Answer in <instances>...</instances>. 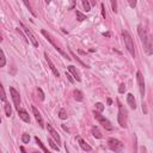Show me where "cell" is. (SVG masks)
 <instances>
[{"label": "cell", "instance_id": "6da1fadb", "mask_svg": "<svg viewBox=\"0 0 153 153\" xmlns=\"http://www.w3.org/2000/svg\"><path fill=\"white\" fill-rule=\"evenodd\" d=\"M137 32H139V36L141 37L142 43H143V48H145L146 54L147 55H151L152 54V41H151L149 35L147 33V31L141 25L137 26Z\"/></svg>", "mask_w": 153, "mask_h": 153}, {"label": "cell", "instance_id": "7a4b0ae2", "mask_svg": "<svg viewBox=\"0 0 153 153\" xmlns=\"http://www.w3.org/2000/svg\"><path fill=\"white\" fill-rule=\"evenodd\" d=\"M122 37H123V41H124V45L127 48V50L129 51V54L135 57V47H134V41L131 38V36L129 35L128 31H123L122 32Z\"/></svg>", "mask_w": 153, "mask_h": 153}, {"label": "cell", "instance_id": "3957f363", "mask_svg": "<svg viewBox=\"0 0 153 153\" xmlns=\"http://www.w3.org/2000/svg\"><path fill=\"white\" fill-rule=\"evenodd\" d=\"M93 115H94V118L99 122V124H102L106 130H111V129H112V124H111V122H110L108 118H105L99 111H93Z\"/></svg>", "mask_w": 153, "mask_h": 153}, {"label": "cell", "instance_id": "277c9868", "mask_svg": "<svg viewBox=\"0 0 153 153\" xmlns=\"http://www.w3.org/2000/svg\"><path fill=\"white\" fill-rule=\"evenodd\" d=\"M41 32H42V35H43V36H44V37L50 42V44H51V45H53V47H54V48H55V49H56V50H57V51H59L63 57H66L67 60H69V59H71V57H69V56H68V55H67V54H66V53H65V51H63V50H62V49H61V48L55 43V41H54V39H53V37L50 36V33H48L45 30H42Z\"/></svg>", "mask_w": 153, "mask_h": 153}, {"label": "cell", "instance_id": "5b68a950", "mask_svg": "<svg viewBox=\"0 0 153 153\" xmlns=\"http://www.w3.org/2000/svg\"><path fill=\"white\" fill-rule=\"evenodd\" d=\"M118 123L121 127L126 128L127 127V110L123 108V105L121 103H118Z\"/></svg>", "mask_w": 153, "mask_h": 153}, {"label": "cell", "instance_id": "8992f818", "mask_svg": "<svg viewBox=\"0 0 153 153\" xmlns=\"http://www.w3.org/2000/svg\"><path fill=\"white\" fill-rule=\"evenodd\" d=\"M108 145H109V147H110L112 151H115V152H121V151L123 149V143H122L120 140L114 139V137H110V139L108 140Z\"/></svg>", "mask_w": 153, "mask_h": 153}, {"label": "cell", "instance_id": "52a82bcc", "mask_svg": "<svg viewBox=\"0 0 153 153\" xmlns=\"http://www.w3.org/2000/svg\"><path fill=\"white\" fill-rule=\"evenodd\" d=\"M19 25H20L22 30L25 32V36L27 37V41H30V42H31V43H32L35 47H38V42H37L36 37L32 35V32H31V31H30V30H29V29H27V27H26V26H25L23 23H19Z\"/></svg>", "mask_w": 153, "mask_h": 153}, {"label": "cell", "instance_id": "ba28073f", "mask_svg": "<svg viewBox=\"0 0 153 153\" xmlns=\"http://www.w3.org/2000/svg\"><path fill=\"white\" fill-rule=\"evenodd\" d=\"M10 92H11V97H12V100L14 103V106L18 109L19 105H20V96H19V92L14 88V87H10Z\"/></svg>", "mask_w": 153, "mask_h": 153}, {"label": "cell", "instance_id": "9c48e42d", "mask_svg": "<svg viewBox=\"0 0 153 153\" xmlns=\"http://www.w3.org/2000/svg\"><path fill=\"white\" fill-rule=\"evenodd\" d=\"M136 80H137V85H139V88H140L141 97L143 98V96H145V80H143V75H142L141 72L136 73Z\"/></svg>", "mask_w": 153, "mask_h": 153}, {"label": "cell", "instance_id": "30bf717a", "mask_svg": "<svg viewBox=\"0 0 153 153\" xmlns=\"http://www.w3.org/2000/svg\"><path fill=\"white\" fill-rule=\"evenodd\" d=\"M47 129H48L49 134L51 135V137L57 142V145H60V143H61V137H60V135L57 134V131L51 127V124H49V123H48V124H47Z\"/></svg>", "mask_w": 153, "mask_h": 153}, {"label": "cell", "instance_id": "8fae6325", "mask_svg": "<svg viewBox=\"0 0 153 153\" xmlns=\"http://www.w3.org/2000/svg\"><path fill=\"white\" fill-rule=\"evenodd\" d=\"M44 57H45V61H47V63H48L49 68H50V69H51V72L54 73V75H55V76H60V73H59V71L56 69V67L54 66V63L51 62V60L48 57V54H47V53H44Z\"/></svg>", "mask_w": 153, "mask_h": 153}, {"label": "cell", "instance_id": "7c38bea8", "mask_svg": "<svg viewBox=\"0 0 153 153\" xmlns=\"http://www.w3.org/2000/svg\"><path fill=\"white\" fill-rule=\"evenodd\" d=\"M17 111H18V115H19V117L24 121V122H26V123H30V116H29V114L24 110V109H17Z\"/></svg>", "mask_w": 153, "mask_h": 153}, {"label": "cell", "instance_id": "4fadbf2b", "mask_svg": "<svg viewBox=\"0 0 153 153\" xmlns=\"http://www.w3.org/2000/svg\"><path fill=\"white\" fill-rule=\"evenodd\" d=\"M31 109H32V112H33V115H35V118H36V121L38 122L39 127H41V128H43V127H44V124H43V118H42V116H41L39 111H38V110H37L35 106H32Z\"/></svg>", "mask_w": 153, "mask_h": 153}, {"label": "cell", "instance_id": "5bb4252c", "mask_svg": "<svg viewBox=\"0 0 153 153\" xmlns=\"http://www.w3.org/2000/svg\"><path fill=\"white\" fill-rule=\"evenodd\" d=\"M68 71H69V73L72 74V76H74V79H75L76 81H80V80H81L80 73H79V71H78L74 66H68Z\"/></svg>", "mask_w": 153, "mask_h": 153}, {"label": "cell", "instance_id": "9a60e30c", "mask_svg": "<svg viewBox=\"0 0 153 153\" xmlns=\"http://www.w3.org/2000/svg\"><path fill=\"white\" fill-rule=\"evenodd\" d=\"M76 140H78V142H79V145H80V147L84 149V151H87V152H90V151H92V147L90 146V145H87L80 136H76Z\"/></svg>", "mask_w": 153, "mask_h": 153}, {"label": "cell", "instance_id": "2e32d148", "mask_svg": "<svg viewBox=\"0 0 153 153\" xmlns=\"http://www.w3.org/2000/svg\"><path fill=\"white\" fill-rule=\"evenodd\" d=\"M127 103L131 109H136V102H135V98H134V96L131 93L127 94Z\"/></svg>", "mask_w": 153, "mask_h": 153}, {"label": "cell", "instance_id": "e0dca14e", "mask_svg": "<svg viewBox=\"0 0 153 153\" xmlns=\"http://www.w3.org/2000/svg\"><path fill=\"white\" fill-rule=\"evenodd\" d=\"M73 94H74V98L78 100V102H82L84 100V96H82V92L80 90H74L73 91Z\"/></svg>", "mask_w": 153, "mask_h": 153}, {"label": "cell", "instance_id": "ac0fdd59", "mask_svg": "<svg viewBox=\"0 0 153 153\" xmlns=\"http://www.w3.org/2000/svg\"><path fill=\"white\" fill-rule=\"evenodd\" d=\"M91 131H92V135L96 137V139H102L103 137V135H102V133H100V130L97 128V127H92V129H91Z\"/></svg>", "mask_w": 153, "mask_h": 153}, {"label": "cell", "instance_id": "d6986e66", "mask_svg": "<svg viewBox=\"0 0 153 153\" xmlns=\"http://www.w3.org/2000/svg\"><path fill=\"white\" fill-rule=\"evenodd\" d=\"M5 112H6V116L10 117L12 115V108L10 105V103H5Z\"/></svg>", "mask_w": 153, "mask_h": 153}, {"label": "cell", "instance_id": "ffe728a7", "mask_svg": "<svg viewBox=\"0 0 153 153\" xmlns=\"http://www.w3.org/2000/svg\"><path fill=\"white\" fill-rule=\"evenodd\" d=\"M22 1H23V2H24V5H25V6H26V7L29 8V11H30V13H31V14H32L33 17H36V13H35V11L32 10V7H31V5H30V2H29V0H22Z\"/></svg>", "mask_w": 153, "mask_h": 153}, {"label": "cell", "instance_id": "44dd1931", "mask_svg": "<svg viewBox=\"0 0 153 153\" xmlns=\"http://www.w3.org/2000/svg\"><path fill=\"white\" fill-rule=\"evenodd\" d=\"M5 65H6V57H5L4 51L0 49V67H4Z\"/></svg>", "mask_w": 153, "mask_h": 153}, {"label": "cell", "instance_id": "7402d4cb", "mask_svg": "<svg viewBox=\"0 0 153 153\" xmlns=\"http://www.w3.org/2000/svg\"><path fill=\"white\" fill-rule=\"evenodd\" d=\"M75 14H76V19H78L79 22H82V20L87 19V18H86V16H85L84 13H81L80 11H76V12H75Z\"/></svg>", "mask_w": 153, "mask_h": 153}, {"label": "cell", "instance_id": "603a6c76", "mask_svg": "<svg viewBox=\"0 0 153 153\" xmlns=\"http://www.w3.org/2000/svg\"><path fill=\"white\" fill-rule=\"evenodd\" d=\"M48 142H49V146H50L54 151H57V152H59V145H56L53 139H48Z\"/></svg>", "mask_w": 153, "mask_h": 153}, {"label": "cell", "instance_id": "cb8c5ba5", "mask_svg": "<svg viewBox=\"0 0 153 153\" xmlns=\"http://www.w3.org/2000/svg\"><path fill=\"white\" fill-rule=\"evenodd\" d=\"M0 99L4 102L6 100V93H5V90H4V86L1 82H0Z\"/></svg>", "mask_w": 153, "mask_h": 153}, {"label": "cell", "instance_id": "d4e9b609", "mask_svg": "<svg viewBox=\"0 0 153 153\" xmlns=\"http://www.w3.org/2000/svg\"><path fill=\"white\" fill-rule=\"evenodd\" d=\"M82 1V6H84V10H86V12L91 11V5L88 2V0H81Z\"/></svg>", "mask_w": 153, "mask_h": 153}, {"label": "cell", "instance_id": "484cf974", "mask_svg": "<svg viewBox=\"0 0 153 153\" xmlns=\"http://www.w3.org/2000/svg\"><path fill=\"white\" fill-rule=\"evenodd\" d=\"M59 117H60L61 120H66V118H67V112H66L65 109H60V111H59Z\"/></svg>", "mask_w": 153, "mask_h": 153}, {"label": "cell", "instance_id": "4316f807", "mask_svg": "<svg viewBox=\"0 0 153 153\" xmlns=\"http://www.w3.org/2000/svg\"><path fill=\"white\" fill-rule=\"evenodd\" d=\"M35 140H36V142H37V145H38V146H39V147L42 148V151H43V152H48V149H47V148H45V147L43 146V143H42V141H41V140H39V139L37 137V136L35 137Z\"/></svg>", "mask_w": 153, "mask_h": 153}, {"label": "cell", "instance_id": "83f0119b", "mask_svg": "<svg viewBox=\"0 0 153 153\" xmlns=\"http://www.w3.org/2000/svg\"><path fill=\"white\" fill-rule=\"evenodd\" d=\"M22 141H23L24 143H27V142L30 141V135H29V134H23V135H22Z\"/></svg>", "mask_w": 153, "mask_h": 153}, {"label": "cell", "instance_id": "f1b7e54d", "mask_svg": "<svg viewBox=\"0 0 153 153\" xmlns=\"http://www.w3.org/2000/svg\"><path fill=\"white\" fill-rule=\"evenodd\" d=\"M110 4H111V8L114 12H117V1L116 0H110Z\"/></svg>", "mask_w": 153, "mask_h": 153}, {"label": "cell", "instance_id": "f546056e", "mask_svg": "<svg viewBox=\"0 0 153 153\" xmlns=\"http://www.w3.org/2000/svg\"><path fill=\"white\" fill-rule=\"evenodd\" d=\"M124 91H126V85H124V84H121L120 87H118V92H120V93H123Z\"/></svg>", "mask_w": 153, "mask_h": 153}, {"label": "cell", "instance_id": "4dcf8cb0", "mask_svg": "<svg viewBox=\"0 0 153 153\" xmlns=\"http://www.w3.org/2000/svg\"><path fill=\"white\" fill-rule=\"evenodd\" d=\"M96 108L98 109V111H103V110H104V106H103L102 103H97V104H96Z\"/></svg>", "mask_w": 153, "mask_h": 153}, {"label": "cell", "instance_id": "1f68e13d", "mask_svg": "<svg viewBox=\"0 0 153 153\" xmlns=\"http://www.w3.org/2000/svg\"><path fill=\"white\" fill-rule=\"evenodd\" d=\"M37 92L39 93V98H41V100H43V99H44V93H43V91H42L41 88H37Z\"/></svg>", "mask_w": 153, "mask_h": 153}, {"label": "cell", "instance_id": "d6a6232c", "mask_svg": "<svg viewBox=\"0 0 153 153\" xmlns=\"http://www.w3.org/2000/svg\"><path fill=\"white\" fill-rule=\"evenodd\" d=\"M128 2H129V6L133 8L136 6V0H128Z\"/></svg>", "mask_w": 153, "mask_h": 153}, {"label": "cell", "instance_id": "836d02e7", "mask_svg": "<svg viewBox=\"0 0 153 153\" xmlns=\"http://www.w3.org/2000/svg\"><path fill=\"white\" fill-rule=\"evenodd\" d=\"M66 76L68 78V80H69V82H74V79L72 78V74H71V73H66Z\"/></svg>", "mask_w": 153, "mask_h": 153}, {"label": "cell", "instance_id": "e575fe53", "mask_svg": "<svg viewBox=\"0 0 153 153\" xmlns=\"http://www.w3.org/2000/svg\"><path fill=\"white\" fill-rule=\"evenodd\" d=\"M102 14H103V17L105 18V10H104V5L102 4Z\"/></svg>", "mask_w": 153, "mask_h": 153}, {"label": "cell", "instance_id": "d590c367", "mask_svg": "<svg viewBox=\"0 0 153 153\" xmlns=\"http://www.w3.org/2000/svg\"><path fill=\"white\" fill-rule=\"evenodd\" d=\"M75 1H76V0H72V5H71V7H69V8H73V7L75 6Z\"/></svg>", "mask_w": 153, "mask_h": 153}, {"label": "cell", "instance_id": "8d00e7d4", "mask_svg": "<svg viewBox=\"0 0 153 153\" xmlns=\"http://www.w3.org/2000/svg\"><path fill=\"white\" fill-rule=\"evenodd\" d=\"M91 4H92V5H94V4H96V0H91Z\"/></svg>", "mask_w": 153, "mask_h": 153}, {"label": "cell", "instance_id": "74e56055", "mask_svg": "<svg viewBox=\"0 0 153 153\" xmlns=\"http://www.w3.org/2000/svg\"><path fill=\"white\" fill-rule=\"evenodd\" d=\"M2 41V36H1V33H0V42Z\"/></svg>", "mask_w": 153, "mask_h": 153}, {"label": "cell", "instance_id": "f35d334b", "mask_svg": "<svg viewBox=\"0 0 153 153\" xmlns=\"http://www.w3.org/2000/svg\"><path fill=\"white\" fill-rule=\"evenodd\" d=\"M45 2H47V4H49V2H50V0H45Z\"/></svg>", "mask_w": 153, "mask_h": 153}, {"label": "cell", "instance_id": "ab89813d", "mask_svg": "<svg viewBox=\"0 0 153 153\" xmlns=\"http://www.w3.org/2000/svg\"><path fill=\"white\" fill-rule=\"evenodd\" d=\"M0 123H1V118H0Z\"/></svg>", "mask_w": 153, "mask_h": 153}]
</instances>
